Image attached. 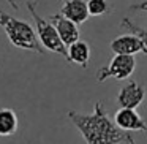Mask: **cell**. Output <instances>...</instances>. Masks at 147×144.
<instances>
[{
	"instance_id": "cell-3",
	"label": "cell",
	"mask_w": 147,
	"mask_h": 144,
	"mask_svg": "<svg viewBox=\"0 0 147 144\" xmlns=\"http://www.w3.org/2000/svg\"><path fill=\"white\" fill-rule=\"evenodd\" d=\"M27 10H29L30 16H32L33 21H35V30H36V35H38L43 48H46L51 52H55V54H60L62 57H65L68 60L67 45L62 41V38H60V35H59L55 26L49 19H45L43 16H40L38 11H36V3L35 2H30L29 0V2H27Z\"/></svg>"
},
{
	"instance_id": "cell-7",
	"label": "cell",
	"mask_w": 147,
	"mask_h": 144,
	"mask_svg": "<svg viewBox=\"0 0 147 144\" xmlns=\"http://www.w3.org/2000/svg\"><path fill=\"white\" fill-rule=\"evenodd\" d=\"M48 19L55 26V29H57L62 41L67 45V48L70 45H73L74 41L79 40V29H78V24L73 22L71 19H68L67 16H63L62 13L51 14Z\"/></svg>"
},
{
	"instance_id": "cell-2",
	"label": "cell",
	"mask_w": 147,
	"mask_h": 144,
	"mask_svg": "<svg viewBox=\"0 0 147 144\" xmlns=\"http://www.w3.org/2000/svg\"><path fill=\"white\" fill-rule=\"evenodd\" d=\"M0 27L7 33L8 40L13 46L24 51H33L36 54H43V45L40 41L36 30L29 22L7 14L0 8Z\"/></svg>"
},
{
	"instance_id": "cell-9",
	"label": "cell",
	"mask_w": 147,
	"mask_h": 144,
	"mask_svg": "<svg viewBox=\"0 0 147 144\" xmlns=\"http://www.w3.org/2000/svg\"><path fill=\"white\" fill-rule=\"evenodd\" d=\"M60 13L63 16H67L68 19H71L73 22H76L78 26L84 24L90 16V11H89L86 0H65Z\"/></svg>"
},
{
	"instance_id": "cell-1",
	"label": "cell",
	"mask_w": 147,
	"mask_h": 144,
	"mask_svg": "<svg viewBox=\"0 0 147 144\" xmlns=\"http://www.w3.org/2000/svg\"><path fill=\"white\" fill-rule=\"evenodd\" d=\"M68 119L82 135L87 144H134L130 131H125L109 119L101 101H96L90 114L68 111Z\"/></svg>"
},
{
	"instance_id": "cell-5",
	"label": "cell",
	"mask_w": 147,
	"mask_h": 144,
	"mask_svg": "<svg viewBox=\"0 0 147 144\" xmlns=\"http://www.w3.org/2000/svg\"><path fill=\"white\" fill-rule=\"evenodd\" d=\"M146 98V89L138 81H128L117 95V103L120 108H133L136 109Z\"/></svg>"
},
{
	"instance_id": "cell-6",
	"label": "cell",
	"mask_w": 147,
	"mask_h": 144,
	"mask_svg": "<svg viewBox=\"0 0 147 144\" xmlns=\"http://www.w3.org/2000/svg\"><path fill=\"white\" fill-rule=\"evenodd\" d=\"M114 122L125 131H147V124L133 108H120L114 116Z\"/></svg>"
},
{
	"instance_id": "cell-14",
	"label": "cell",
	"mask_w": 147,
	"mask_h": 144,
	"mask_svg": "<svg viewBox=\"0 0 147 144\" xmlns=\"http://www.w3.org/2000/svg\"><path fill=\"white\" fill-rule=\"evenodd\" d=\"M131 11H146L147 13V0H144V2H139V3H133L130 7Z\"/></svg>"
},
{
	"instance_id": "cell-4",
	"label": "cell",
	"mask_w": 147,
	"mask_h": 144,
	"mask_svg": "<svg viewBox=\"0 0 147 144\" xmlns=\"http://www.w3.org/2000/svg\"><path fill=\"white\" fill-rule=\"evenodd\" d=\"M134 68H136V59L134 55L128 54H115L111 59L109 65L101 67L96 71V81L98 82H105L109 78H114L117 81L127 79L133 74Z\"/></svg>"
},
{
	"instance_id": "cell-13",
	"label": "cell",
	"mask_w": 147,
	"mask_h": 144,
	"mask_svg": "<svg viewBox=\"0 0 147 144\" xmlns=\"http://www.w3.org/2000/svg\"><path fill=\"white\" fill-rule=\"evenodd\" d=\"M87 7H89L90 16H103L111 11L108 0H87Z\"/></svg>"
},
{
	"instance_id": "cell-15",
	"label": "cell",
	"mask_w": 147,
	"mask_h": 144,
	"mask_svg": "<svg viewBox=\"0 0 147 144\" xmlns=\"http://www.w3.org/2000/svg\"><path fill=\"white\" fill-rule=\"evenodd\" d=\"M8 3H10V7L13 8V10H19V5L16 3V0H7Z\"/></svg>"
},
{
	"instance_id": "cell-16",
	"label": "cell",
	"mask_w": 147,
	"mask_h": 144,
	"mask_svg": "<svg viewBox=\"0 0 147 144\" xmlns=\"http://www.w3.org/2000/svg\"><path fill=\"white\" fill-rule=\"evenodd\" d=\"M60 2H65V0H60Z\"/></svg>"
},
{
	"instance_id": "cell-12",
	"label": "cell",
	"mask_w": 147,
	"mask_h": 144,
	"mask_svg": "<svg viewBox=\"0 0 147 144\" xmlns=\"http://www.w3.org/2000/svg\"><path fill=\"white\" fill-rule=\"evenodd\" d=\"M122 27H125L127 30H130V33H134L142 43V52L147 55V29L139 27L134 21H131L130 18H123L122 19Z\"/></svg>"
},
{
	"instance_id": "cell-11",
	"label": "cell",
	"mask_w": 147,
	"mask_h": 144,
	"mask_svg": "<svg viewBox=\"0 0 147 144\" xmlns=\"http://www.w3.org/2000/svg\"><path fill=\"white\" fill-rule=\"evenodd\" d=\"M19 120L18 114L10 108H0V136H11L16 133Z\"/></svg>"
},
{
	"instance_id": "cell-8",
	"label": "cell",
	"mask_w": 147,
	"mask_h": 144,
	"mask_svg": "<svg viewBox=\"0 0 147 144\" xmlns=\"http://www.w3.org/2000/svg\"><path fill=\"white\" fill-rule=\"evenodd\" d=\"M111 51L114 54H128L134 55L138 52H142V43L134 33L120 35L111 41Z\"/></svg>"
},
{
	"instance_id": "cell-10",
	"label": "cell",
	"mask_w": 147,
	"mask_h": 144,
	"mask_svg": "<svg viewBox=\"0 0 147 144\" xmlns=\"http://www.w3.org/2000/svg\"><path fill=\"white\" fill-rule=\"evenodd\" d=\"M90 60V46L84 40H78L68 46V62L76 64L82 68H87Z\"/></svg>"
}]
</instances>
